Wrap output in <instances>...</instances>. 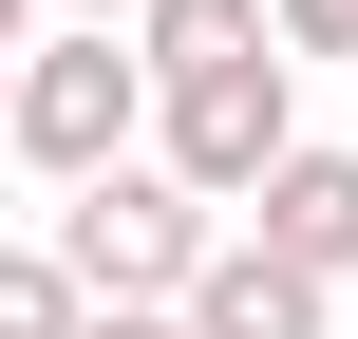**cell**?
Returning <instances> with one entry per match:
<instances>
[{"instance_id": "2", "label": "cell", "mask_w": 358, "mask_h": 339, "mask_svg": "<svg viewBox=\"0 0 358 339\" xmlns=\"http://www.w3.org/2000/svg\"><path fill=\"white\" fill-rule=\"evenodd\" d=\"M113 151H151V57L113 38V19H76V38H19V170H113Z\"/></svg>"}, {"instance_id": "7", "label": "cell", "mask_w": 358, "mask_h": 339, "mask_svg": "<svg viewBox=\"0 0 358 339\" xmlns=\"http://www.w3.org/2000/svg\"><path fill=\"white\" fill-rule=\"evenodd\" d=\"M76 302H94V283H76L57 245H0V339H76Z\"/></svg>"}, {"instance_id": "12", "label": "cell", "mask_w": 358, "mask_h": 339, "mask_svg": "<svg viewBox=\"0 0 358 339\" xmlns=\"http://www.w3.org/2000/svg\"><path fill=\"white\" fill-rule=\"evenodd\" d=\"M19 19H38V0H0V57H19Z\"/></svg>"}, {"instance_id": "4", "label": "cell", "mask_w": 358, "mask_h": 339, "mask_svg": "<svg viewBox=\"0 0 358 339\" xmlns=\"http://www.w3.org/2000/svg\"><path fill=\"white\" fill-rule=\"evenodd\" d=\"M321 321H340V283L283 264V245H245V226L189 264V339H321Z\"/></svg>"}, {"instance_id": "6", "label": "cell", "mask_w": 358, "mask_h": 339, "mask_svg": "<svg viewBox=\"0 0 358 339\" xmlns=\"http://www.w3.org/2000/svg\"><path fill=\"white\" fill-rule=\"evenodd\" d=\"M132 57L151 75H227V57H283L264 0H132Z\"/></svg>"}, {"instance_id": "11", "label": "cell", "mask_w": 358, "mask_h": 339, "mask_svg": "<svg viewBox=\"0 0 358 339\" xmlns=\"http://www.w3.org/2000/svg\"><path fill=\"white\" fill-rule=\"evenodd\" d=\"M57 19H132V0H57Z\"/></svg>"}, {"instance_id": "3", "label": "cell", "mask_w": 358, "mask_h": 339, "mask_svg": "<svg viewBox=\"0 0 358 339\" xmlns=\"http://www.w3.org/2000/svg\"><path fill=\"white\" fill-rule=\"evenodd\" d=\"M283 151H302V94H283V57H227V75H151V170H189L208 208H245Z\"/></svg>"}, {"instance_id": "5", "label": "cell", "mask_w": 358, "mask_h": 339, "mask_svg": "<svg viewBox=\"0 0 358 339\" xmlns=\"http://www.w3.org/2000/svg\"><path fill=\"white\" fill-rule=\"evenodd\" d=\"M245 245H283V264H321V283H358V151H283L264 189H245Z\"/></svg>"}, {"instance_id": "1", "label": "cell", "mask_w": 358, "mask_h": 339, "mask_svg": "<svg viewBox=\"0 0 358 339\" xmlns=\"http://www.w3.org/2000/svg\"><path fill=\"white\" fill-rule=\"evenodd\" d=\"M227 245V208L189 189V170H151V151H113V170H76V208H57V264L94 283V302H189V264Z\"/></svg>"}, {"instance_id": "8", "label": "cell", "mask_w": 358, "mask_h": 339, "mask_svg": "<svg viewBox=\"0 0 358 339\" xmlns=\"http://www.w3.org/2000/svg\"><path fill=\"white\" fill-rule=\"evenodd\" d=\"M264 38L283 57H358V0H264Z\"/></svg>"}, {"instance_id": "10", "label": "cell", "mask_w": 358, "mask_h": 339, "mask_svg": "<svg viewBox=\"0 0 358 339\" xmlns=\"http://www.w3.org/2000/svg\"><path fill=\"white\" fill-rule=\"evenodd\" d=\"M0 151H19V57H0Z\"/></svg>"}, {"instance_id": "9", "label": "cell", "mask_w": 358, "mask_h": 339, "mask_svg": "<svg viewBox=\"0 0 358 339\" xmlns=\"http://www.w3.org/2000/svg\"><path fill=\"white\" fill-rule=\"evenodd\" d=\"M76 339H189V302H76Z\"/></svg>"}]
</instances>
